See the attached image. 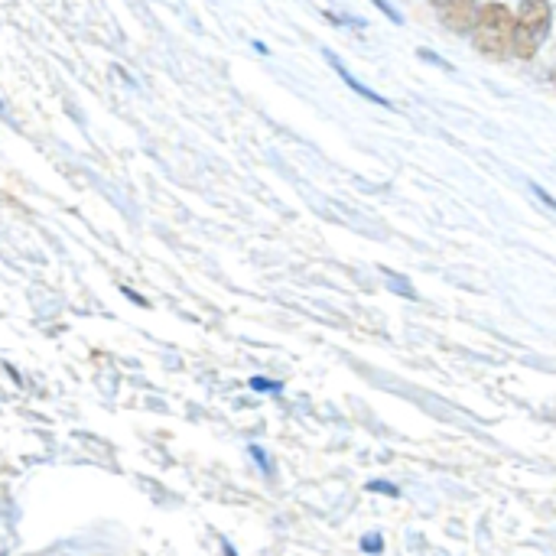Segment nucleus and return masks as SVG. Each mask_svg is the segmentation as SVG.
Masks as SVG:
<instances>
[{
  "label": "nucleus",
  "mask_w": 556,
  "mask_h": 556,
  "mask_svg": "<svg viewBox=\"0 0 556 556\" xmlns=\"http://www.w3.org/2000/svg\"><path fill=\"white\" fill-rule=\"evenodd\" d=\"M514 33H517V16L511 14L504 4H485L478 10V24L472 30L475 49L485 59H504L514 53Z\"/></svg>",
  "instance_id": "1"
},
{
  "label": "nucleus",
  "mask_w": 556,
  "mask_h": 556,
  "mask_svg": "<svg viewBox=\"0 0 556 556\" xmlns=\"http://www.w3.org/2000/svg\"><path fill=\"white\" fill-rule=\"evenodd\" d=\"M550 20H553L550 0H521V10H517V33H514L517 59L537 56L541 40L550 33Z\"/></svg>",
  "instance_id": "2"
},
{
  "label": "nucleus",
  "mask_w": 556,
  "mask_h": 556,
  "mask_svg": "<svg viewBox=\"0 0 556 556\" xmlns=\"http://www.w3.org/2000/svg\"><path fill=\"white\" fill-rule=\"evenodd\" d=\"M439 4V20L446 30L453 33H469L478 24V4L475 0H436Z\"/></svg>",
  "instance_id": "3"
},
{
  "label": "nucleus",
  "mask_w": 556,
  "mask_h": 556,
  "mask_svg": "<svg viewBox=\"0 0 556 556\" xmlns=\"http://www.w3.org/2000/svg\"><path fill=\"white\" fill-rule=\"evenodd\" d=\"M361 550H365V553H384L381 533H368L365 541H361Z\"/></svg>",
  "instance_id": "4"
},
{
  "label": "nucleus",
  "mask_w": 556,
  "mask_h": 556,
  "mask_svg": "<svg viewBox=\"0 0 556 556\" xmlns=\"http://www.w3.org/2000/svg\"><path fill=\"white\" fill-rule=\"evenodd\" d=\"M368 492H381V494H390V498H398L400 488L390 485V482H371V485H368Z\"/></svg>",
  "instance_id": "5"
},
{
  "label": "nucleus",
  "mask_w": 556,
  "mask_h": 556,
  "mask_svg": "<svg viewBox=\"0 0 556 556\" xmlns=\"http://www.w3.org/2000/svg\"><path fill=\"white\" fill-rule=\"evenodd\" d=\"M251 388H254V390H273V394H277L280 384L277 381H267V378H251Z\"/></svg>",
  "instance_id": "6"
},
{
  "label": "nucleus",
  "mask_w": 556,
  "mask_h": 556,
  "mask_svg": "<svg viewBox=\"0 0 556 556\" xmlns=\"http://www.w3.org/2000/svg\"><path fill=\"white\" fill-rule=\"evenodd\" d=\"M251 455L257 459V465H264V472H271V462H267V455H264L261 446H251Z\"/></svg>",
  "instance_id": "7"
},
{
  "label": "nucleus",
  "mask_w": 556,
  "mask_h": 556,
  "mask_svg": "<svg viewBox=\"0 0 556 556\" xmlns=\"http://www.w3.org/2000/svg\"><path fill=\"white\" fill-rule=\"evenodd\" d=\"M550 79H553V85H556V69H553V75H550Z\"/></svg>",
  "instance_id": "8"
}]
</instances>
